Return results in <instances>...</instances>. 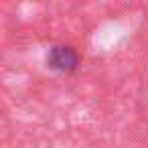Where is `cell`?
<instances>
[{"label":"cell","mask_w":148,"mask_h":148,"mask_svg":"<svg viewBox=\"0 0 148 148\" xmlns=\"http://www.w3.org/2000/svg\"><path fill=\"white\" fill-rule=\"evenodd\" d=\"M79 53L73 45L69 43H55L49 47L47 55H45V67L53 73H61V75H69L75 73L79 67Z\"/></svg>","instance_id":"obj_1"}]
</instances>
